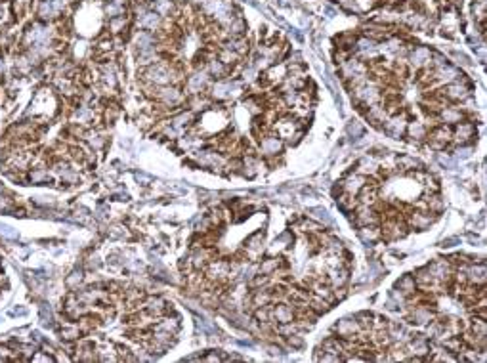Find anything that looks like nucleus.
I'll return each instance as SVG.
<instances>
[{"label": "nucleus", "instance_id": "obj_1", "mask_svg": "<svg viewBox=\"0 0 487 363\" xmlns=\"http://www.w3.org/2000/svg\"><path fill=\"white\" fill-rule=\"evenodd\" d=\"M411 121L409 119V113H407V109H403L401 113H396V115H390L382 124V132H386L390 138L394 140H403L405 136V126H407V122Z\"/></svg>", "mask_w": 487, "mask_h": 363}, {"label": "nucleus", "instance_id": "obj_2", "mask_svg": "<svg viewBox=\"0 0 487 363\" xmlns=\"http://www.w3.org/2000/svg\"><path fill=\"white\" fill-rule=\"evenodd\" d=\"M350 214V222L355 225V227H361V225H371V224H380V212H377L373 207H367V205H357L353 208Z\"/></svg>", "mask_w": 487, "mask_h": 363}, {"label": "nucleus", "instance_id": "obj_3", "mask_svg": "<svg viewBox=\"0 0 487 363\" xmlns=\"http://www.w3.org/2000/svg\"><path fill=\"white\" fill-rule=\"evenodd\" d=\"M256 145H258V153H260V157L279 155V153H283V149H285V141L279 138L273 130L268 132V134H264V136L258 140Z\"/></svg>", "mask_w": 487, "mask_h": 363}, {"label": "nucleus", "instance_id": "obj_4", "mask_svg": "<svg viewBox=\"0 0 487 363\" xmlns=\"http://www.w3.org/2000/svg\"><path fill=\"white\" fill-rule=\"evenodd\" d=\"M439 216H435L432 214L430 210H417V208H413V212L407 216V225H409V229H417V231H424V229H428L430 225L435 224V220H437Z\"/></svg>", "mask_w": 487, "mask_h": 363}, {"label": "nucleus", "instance_id": "obj_5", "mask_svg": "<svg viewBox=\"0 0 487 363\" xmlns=\"http://www.w3.org/2000/svg\"><path fill=\"white\" fill-rule=\"evenodd\" d=\"M359 323H357V319L353 317V315H350V317H342V319H338L334 325H332V333L336 335V336H342V338H355V335L359 333Z\"/></svg>", "mask_w": 487, "mask_h": 363}, {"label": "nucleus", "instance_id": "obj_6", "mask_svg": "<svg viewBox=\"0 0 487 363\" xmlns=\"http://www.w3.org/2000/svg\"><path fill=\"white\" fill-rule=\"evenodd\" d=\"M426 132H428V128L424 126V122L420 121V119H411V121L407 122V126H405V136L403 138H407L409 143L422 145L424 140H426Z\"/></svg>", "mask_w": 487, "mask_h": 363}, {"label": "nucleus", "instance_id": "obj_7", "mask_svg": "<svg viewBox=\"0 0 487 363\" xmlns=\"http://www.w3.org/2000/svg\"><path fill=\"white\" fill-rule=\"evenodd\" d=\"M437 117H439V122L449 124V126H455L457 122H460V121H464V119H466V113L460 109V105L459 104H447V105H443V107L439 109Z\"/></svg>", "mask_w": 487, "mask_h": 363}, {"label": "nucleus", "instance_id": "obj_8", "mask_svg": "<svg viewBox=\"0 0 487 363\" xmlns=\"http://www.w3.org/2000/svg\"><path fill=\"white\" fill-rule=\"evenodd\" d=\"M367 184V176L359 172H350L346 178H342L340 182H338V188L340 191H346V193H352V195H357L359 191L363 190V186Z\"/></svg>", "mask_w": 487, "mask_h": 363}, {"label": "nucleus", "instance_id": "obj_9", "mask_svg": "<svg viewBox=\"0 0 487 363\" xmlns=\"http://www.w3.org/2000/svg\"><path fill=\"white\" fill-rule=\"evenodd\" d=\"M271 319L273 323H287L295 319V306L289 304L287 300L283 302H273L271 304Z\"/></svg>", "mask_w": 487, "mask_h": 363}, {"label": "nucleus", "instance_id": "obj_10", "mask_svg": "<svg viewBox=\"0 0 487 363\" xmlns=\"http://www.w3.org/2000/svg\"><path fill=\"white\" fill-rule=\"evenodd\" d=\"M325 274H327V283L331 285L332 289L348 287L350 268H346V266H342V268H331V270H325Z\"/></svg>", "mask_w": 487, "mask_h": 363}, {"label": "nucleus", "instance_id": "obj_11", "mask_svg": "<svg viewBox=\"0 0 487 363\" xmlns=\"http://www.w3.org/2000/svg\"><path fill=\"white\" fill-rule=\"evenodd\" d=\"M363 117H365L369 124L371 126H375V128H382L384 121L388 119V113H386V109H384V105L379 102V104H373L367 107V111L363 113Z\"/></svg>", "mask_w": 487, "mask_h": 363}, {"label": "nucleus", "instance_id": "obj_12", "mask_svg": "<svg viewBox=\"0 0 487 363\" xmlns=\"http://www.w3.org/2000/svg\"><path fill=\"white\" fill-rule=\"evenodd\" d=\"M464 270H466V279L470 285H478V287L486 285V262H470Z\"/></svg>", "mask_w": 487, "mask_h": 363}, {"label": "nucleus", "instance_id": "obj_13", "mask_svg": "<svg viewBox=\"0 0 487 363\" xmlns=\"http://www.w3.org/2000/svg\"><path fill=\"white\" fill-rule=\"evenodd\" d=\"M355 172L363 174L367 178H371V176L377 178V174H379V159L373 155V153L361 157L357 161V165H355Z\"/></svg>", "mask_w": 487, "mask_h": 363}, {"label": "nucleus", "instance_id": "obj_14", "mask_svg": "<svg viewBox=\"0 0 487 363\" xmlns=\"http://www.w3.org/2000/svg\"><path fill=\"white\" fill-rule=\"evenodd\" d=\"M418 167H422L415 157L411 155H400L396 157V176H409L413 170H417Z\"/></svg>", "mask_w": 487, "mask_h": 363}, {"label": "nucleus", "instance_id": "obj_15", "mask_svg": "<svg viewBox=\"0 0 487 363\" xmlns=\"http://www.w3.org/2000/svg\"><path fill=\"white\" fill-rule=\"evenodd\" d=\"M224 29H226L227 33H229V36H233V38H241V36L248 35V23H246V19H244L243 16H235Z\"/></svg>", "mask_w": 487, "mask_h": 363}, {"label": "nucleus", "instance_id": "obj_16", "mask_svg": "<svg viewBox=\"0 0 487 363\" xmlns=\"http://www.w3.org/2000/svg\"><path fill=\"white\" fill-rule=\"evenodd\" d=\"M394 289H398L405 298H409V296H413V294L417 293V279H415L413 274H405V276L400 277L396 281Z\"/></svg>", "mask_w": 487, "mask_h": 363}, {"label": "nucleus", "instance_id": "obj_17", "mask_svg": "<svg viewBox=\"0 0 487 363\" xmlns=\"http://www.w3.org/2000/svg\"><path fill=\"white\" fill-rule=\"evenodd\" d=\"M357 233H359V239L363 243L375 245V243L380 241V224L361 225V227H357Z\"/></svg>", "mask_w": 487, "mask_h": 363}, {"label": "nucleus", "instance_id": "obj_18", "mask_svg": "<svg viewBox=\"0 0 487 363\" xmlns=\"http://www.w3.org/2000/svg\"><path fill=\"white\" fill-rule=\"evenodd\" d=\"M248 296H250V302H252V306H254V310H256V308H262V306H270V304L273 302V300H271V293H270L268 287L252 289Z\"/></svg>", "mask_w": 487, "mask_h": 363}, {"label": "nucleus", "instance_id": "obj_19", "mask_svg": "<svg viewBox=\"0 0 487 363\" xmlns=\"http://www.w3.org/2000/svg\"><path fill=\"white\" fill-rule=\"evenodd\" d=\"M243 247L250 256H256L258 252H262V249H264V231H256V233L248 235V237L244 239Z\"/></svg>", "mask_w": 487, "mask_h": 363}, {"label": "nucleus", "instance_id": "obj_20", "mask_svg": "<svg viewBox=\"0 0 487 363\" xmlns=\"http://www.w3.org/2000/svg\"><path fill=\"white\" fill-rule=\"evenodd\" d=\"M287 260L283 256H266L258 262V274H266V276H271L279 266H283Z\"/></svg>", "mask_w": 487, "mask_h": 363}, {"label": "nucleus", "instance_id": "obj_21", "mask_svg": "<svg viewBox=\"0 0 487 363\" xmlns=\"http://www.w3.org/2000/svg\"><path fill=\"white\" fill-rule=\"evenodd\" d=\"M426 195V205H428V210L435 214V216H439L443 210H445V199L441 197V191H437V193H424Z\"/></svg>", "mask_w": 487, "mask_h": 363}, {"label": "nucleus", "instance_id": "obj_22", "mask_svg": "<svg viewBox=\"0 0 487 363\" xmlns=\"http://www.w3.org/2000/svg\"><path fill=\"white\" fill-rule=\"evenodd\" d=\"M52 178L54 176L48 168H29L27 172V182L31 184H50Z\"/></svg>", "mask_w": 487, "mask_h": 363}, {"label": "nucleus", "instance_id": "obj_23", "mask_svg": "<svg viewBox=\"0 0 487 363\" xmlns=\"http://www.w3.org/2000/svg\"><path fill=\"white\" fill-rule=\"evenodd\" d=\"M336 203H338V207L342 208L344 212H352L353 208L359 205L357 195H352V193H346V191L336 193Z\"/></svg>", "mask_w": 487, "mask_h": 363}, {"label": "nucleus", "instance_id": "obj_24", "mask_svg": "<svg viewBox=\"0 0 487 363\" xmlns=\"http://www.w3.org/2000/svg\"><path fill=\"white\" fill-rule=\"evenodd\" d=\"M308 304H310V308H312L319 317H321L323 313H327V311L332 308V304L327 300V298H323V296L313 294V293H312V296H310V302H308Z\"/></svg>", "mask_w": 487, "mask_h": 363}, {"label": "nucleus", "instance_id": "obj_25", "mask_svg": "<svg viewBox=\"0 0 487 363\" xmlns=\"http://www.w3.org/2000/svg\"><path fill=\"white\" fill-rule=\"evenodd\" d=\"M59 336H61L63 340L75 342V340H79V338L82 336V333L79 331L77 321H73V323H63V325H61V329H59Z\"/></svg>", "mask_w": 487, "mask_h": 363}, {"label": "nucleus", "instance_id": "obj_26", "mask_svg": "<svg viewBox=\"0 0 487 363\" xmlns=\"http://www.w3.org/2000/svg\"><path fill=\"white\" fill-rule=\"evenodd\" d=\"M441 346L447 350V352H451L453 356H457L462 348H464V340L460 338V335H453V336H449V338H445L443 342H441Z\"/></svg>", "mask_w": 487, "mask_h": 363}, {"label": "nucleus", "instance_id": "obj_27", "mask_svg": "<svg viewBox=\"0 0 487 363\" xmlns=\"http://www.w3.org/2000/svg\"><path fill=\"white\" fill-rule=\"evenodd\" d=\"M82 283H84V272H82V270H73L69 276L65 277V285L69 287L71 291L81 289Z\"/></svg>", "mask_w": 487, "mask_h": 363}, {"label": "nucleus", "instance_id": "obj_28", "mask_svg": "<svg viewBox=\"0 0 487 363\" xmlns=\"http://www.w3.org/2000/svg\"><path fill=\"white\" fill-rule=\"evenodd\" d=\"M216 57L226 65V67H229V65H233V63H237V61H241V57L237 56V54L233 52V50H229V48H220L218 52H216Z\"/></svg>", "mask_w": 487, "mask_h": 363}, {"label": "nucleus", "instance_id": "obj_29", "mask_svg": "<svg viewBox=\"0 0 487 363\" xmlns=\"http://www.w3.org/2000/svg\"><path fill=\"white\" fill-rule=\"evenodd\" d=\"M348 130H350V132H352V134H355V136H361V132H363V128H361V124H357V122H353V124L350 126Z\"/></svg>", "mask_w": 487, "mask_h": 363}, {"label": "nucleus", "instance_id": "obj_30", "mask_svg": "<svg viewBox=\"0 0 487 363\" xmlns=\"http://www.w3.org/2000/svg\"><path fill=\"white\" fill-rule=\"evenodd\" d=\"M149 2H153V0H149Z\"/></svg>", "mask_w": 487, "mask_h": 363}]
</instances>
